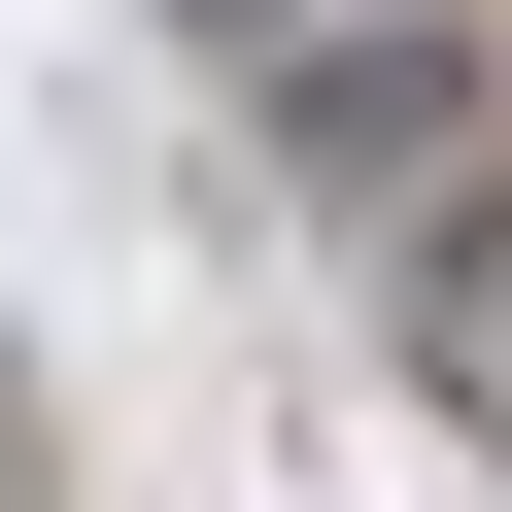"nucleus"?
<instances>
[{"label":"nucleus","mask_w":512,"mask_h":512,"mask_svg":"<svg viewBox=\"0 0 512 512\" xmlns=\"http://www.w3.org/2000/svg\"><path fill=\"white\" fill-rule=\"evenodd\" d=\"M478 376H512V239H478Z\"/></svg>","instance_id":"obj_3"},{"label":"nucleus","mask_w":512,"mask_h":512,"mask_svg":"<svg viewBox=\"0 0 512 512\" xmlns=\"http://www.w3.org/2000/svg\"><path fill=\"white\" fill-rule=\"evenodd\" d=\"M274 137H308V205H444V171H478V35H410V0H376V35L274 69Z\"/></svg>","instance_id":"obj_1"},{"label":"nucleus","mask_w":512,"mask_h":512,"mask_svg":"<svg viewBox=\"0 0 512 512\" xmlns=\"http://www.w3.org/2000/svg\"><path fill=\"white\" fill-rule=\"evenodd\" d=\"M171 35H239V69H308V35H376V0H171Z\"/></svg>","instance_id":"obj_2"}]
</instances>
